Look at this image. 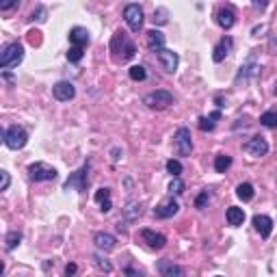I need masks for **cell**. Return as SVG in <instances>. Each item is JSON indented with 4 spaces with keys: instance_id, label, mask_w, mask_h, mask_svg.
<instances>
[{
    "instance_id": "1",
    "label": "cell",
    "mask_w": 277,
    "mask_h": 277,
    "mask_svg": "<svg viewBox=\"0 0 277 277\" xmlns=\"http://www.w3.org/2000/svg\"><path fill=\"white\" fill-rule=\"evenodd\" d=\"M110 50L115 52V59L117 61L126 63V61H130L134 54H136V45L128 39V35L124 31H117L115 37H113V41H110Z\"/></svg>"
},
{
    "instance_id": "2",
    "label": "cell",
    "mask_w": 277,
    "mask_h": 277,
    "mask_svg": "<svg viewBox=\"0 0 277 277\" xmlns=\"http://www.w3.org/2000/svg\"><path fill=\"white\" fill-rule=\"evenodd\" d=\"M24 59V45L20 41H11L7 43L3 52H0V67L9 70V67H17Z\"/></svg>"
},
{
    "instance_id": "3",
    "label": "cell",
    "mask_w": 277,
    "mask_h": 277,
    "mask_svg": "<svg viewBox=\"0 0 277 277\" xmlns=\"http://www.w3.org/2000/svg\"><path fill=\"white\" fill-rule=\"evenodd\" d=\"M143 104L152 110H165L171 104H175V98L167 89H156V91H150L147 96H143Z\"/></svg>"
},
{
    "instance_id": "4",
    "label": "cell",
    "mask_w": 277,
    "mask_h": 277,
    "mask_svg": "<svg viewBox=\"0 0 277 277\" xmlns=\"http://www.w3.org/2000/svg\"><path fill=\"white\" fill-rule=\"evenodd\" d=\"M3 138H5V145L9 150H22V147L29 143V132L24 130L22 126H9L7 130H3Z\"/></svg>"
},
{
    "instance_id": "5",
    "label": "cell",
    "mask_w": 277,
    "mask_h": 277,
    "mask_svg": "<svg viewBox=\"0 0 277 277\" xmlns=\"http://www.w3.org/2000/svg\"><path fill=\"white\" fill-rule=\"evenodd\" d=\"M173 147H175V154L178 156H191L193 152V136L189 128H178L173 134Z\"/></svg>"
},
{
    "instance_id": "6",
    "label": "cell",
    "mask_w": 277,
    "mask_h": 277,
    "mask_svg": "<svg viewBox=\"0 0 277 277\" xmlns=\"http://www.w3.org/2000/svg\"><path fill=\"white\" fill-rule=\"evenodd\" d=\"M124 20L128 24V29H130L132 33H138L143 29V9L141 5L136 3H130L124 7Z\"/></svg>"
},
{
    "instance_id": "7",
    "label": "cell",
    "mask_w": 277,
    "mask_h": 277,
    "mask_svg": "<svg viewBox=\"0 0 277 277\" xmlns=\"http://www.w3.org/2000/svg\"><path fill=\"white\" fill-rule=\"evenodd\" d=\"M87 184H89V163H85L78 171H74L70 178L65 180V184H63V189H76V191H85L87 189Z\"/></svg>"
},
{
    "instance_id": "8",
    "label": "cell",
    "mask_w": 277,
    "mask_h": 277,
    "mask_svg": "<svg viewBox=\"0 0 277 277\" xmlns=\"http://www.w3.org/2000/svg\"><path fill=\"white\" fill-rule=\"evenodd\" d=\"M29 175L35 182H50V180L57 178V169L50 167V165H45V163H31L29 165Z\"/></svg>"
},
{
    "instance_id": "9",
    "label": "cell",
    "mask_w": 277,
    "mask_h": 277,
    "mask_svg": "<svg viewBox=\"0 0 277 277\" xmlns=\"http://www.w3.org/2000/svg\"><path fill=\"white\" fill-rule=\"evenodd\" d=\"M245 154H249L251 158H262V156L269 154V143H266L264 136H253L243 145Z\"/></svg>"
},
{
    "instance_id": "10",
    "label": "cell",
    "mask_w": 277,
    "mask_h": 277,
    "mask_svg": "<svg viewBox=\"0 0 277 277\" xmlns=\"http://www.w3.org/2000/svg\"><path fill=\"white\" fill-rule=\"evenodd\" d=\"M52 96L54 100H59V102H70L76 96V87L72 85L70 80H59L57 85L52 87Z\"/></svg>"
},
{
    "instance_id": "11",
    "label": "cell",
    "mask_w": 277,
    "mask_h": 277,
    "mask_svg": "<svg viewBox=\"0 0 277 277\" xmlns=\"http://www.w3.org/2000/svg\"><path fill=\"white\" fill-rule=\"evenodd\" d=\"M178 212H180V204L173 197H169V199L160 201V204L154 208V217L156 219H171V217L178 215Z\"/></svg>"
},
{
    "instance_id": "12",
    "label": "cell",
    "mask_w": 277,
    "mask_h": 277,
    "mask_svg": "<svg viewBox=\"0 0 277 277\" xmlns=\"http://www.w3.org/2000/svg\"><path fill=\"white\" fill-rule=\"evenodd\" d=\"M156 269H158L160 277H184V269L180 264H175L173 260H167V258H163V260L156 262Z\"/></svg>"
},
{
    "instance_id": "13",
    "label": "cell",
    "mask_w": 277,
    "mask_h": 277,
    "mask_svg": "<svg viewBox=\"0 0 277 277\" xmlns=\"http://www.w3.org/2000/svg\"><path fill=\"white\" fill-rule=\"evenodd\" d=\"M158 61H160V65H163V70L167 72V74H175V70H178V63H180V57H178V52H173V50H160L158 54Z\"/></svg>"
},
{
    "instance_id": "14",
    "label": "cell",
    "mask_w": 277,
    "mask_h": 277,
    "mask_svg": "<svg viewBox=\"0 0 277 277\" xmlns=\"http://www.w3.org/2000/svg\"><path fill=\"white\" fill-rule=\"evenodd\" d=\"M145 45H147V50L156 52V54H158L160 50H165V35H163V31H156V29L147 31L145 33Z\"/></svg>"
},
{
    "instance_id": "15",
    "label": "cell",
    "mask_w": 277,
    "mask_h": 277,
    "mask_svg": "<svg viewBox=\"0 0 277 277\" xmlns=\"http://www.w3.org/2000/svg\"><path fill=\"white\" fill-rule=\"evenodd\" d=\"M141 238H143V243L150 247V249H163L165 245H167V238H165L163 234H158V232H154V229H141Z\"/></svg>"
},
{
    "instance_id": "16",
    "label": "cell",
    "mask_w": 277,
    "mask_h": 277,
    "mask_svg": "<svg viewBox=\"0 0 277 277\" xmlns=\"http://www.w3.org/2000/svg\"><path fill=\"white\" fill-rule=\"evenodd\" d=\"M232 45H234L232 37H223V39L215 45V50H212V61H215V63H223L227 54L232 52Z\"/></svg>"
},
{
    "instance_id": "17",
    "label": "cell",
    "mask_w": 277,
    "mask_h": 277,
    "mask_svg": "<svg viewBox=\"0 0 277 277\" xmlns=\"http://www.w3.org/2000/svg\"><path fill=\"white\" fill-rule=\"evenodd\" d=\"M215 17H217V24L223 31H229L236 24V13H234V9H229V7H221Z\"/></svg>"
},
{
    "instance_id": "18",
    "label": "cell",
    "mask_w": 277,
    "mask_h": 277,
    "mask_svg": "<svg viewBox=\"0 0 277 277\" xmlns=\"http://www.w3.org/2000/svg\"><path fill=\"white\" fill-rule=\"evenodd\" d=\"M94 243H96V247L100 249V251L108 253V251H113V249L117 247V238L113 234H108V232H98L94 236Z\"/></svg>"
},
{
    "instance_id": "19",
    "label": "cell",
    "mask_w": 277,
    "mask_h": 277,
    "mask_svg": "<svg viewBox=\"0 0 277 277\" xmlns=\"http://www.w3.org/2000/svg\"><path fill=\"white\" fill-rule=\"evenodd\" d=\"M253 227L262 238H269L273 234V219L266 217V215H256L253 217Z\"/></svg>"
},
{
    "instance_id": "20",
    "label": "cell",
    "mask_w": 277,
    "mask_h": 277,
    "mask_svg": "<svg viewBox=\"0 0 277 277\" xmlns=\"http://www.w3.org/2000/svg\"><path fill=\"white\" fill-rule=\"evenodd\" d=\"M70 41H72V45H76V48H85V45H89V41H91L89 31L82 29V26H74V29L70 31Z\"/></svg>"
},
{
    "instance_id": "21",
    "label": "cell",
    "mask_w": 277,
    "mask_h": 277,
    "mask_svg": "<svg viewBox=\"0 0 277 277\" xmlns=\"http://www.w3.org/2000/svg\"><path fill=\"white\" fill-rule=\"evenodd\" d=\"M258 74H260V65H258L256 61H247V63H243L241 70H238V74H236V85H238L241 80L256 78Z\"/></svg>"
},
{
    "instance_id": "22",
    "label": "cell",
    "mask_w": 277,
    "mask_h": 277,
    "mask_svg": "<svg viewBox=\"0 0 277 277\" xmlns=\"http://www.w3.org/2000/svg\"><path fill=\"white\" fill-rule=\"evenodd\" d=\"M94 199H96V204L100 206L102 212H110V208H113V201H110V189H106V187L96 191Z\"/></svg>"
},
{
    "instance_id": "23",
    "label": "cell",
    "mask_w": 277,
    "mask_h": 277,
    "mask_svg": "<svg viewBox=\"0 0 277 277\" xmlns=\"http://www.w3.org/2000/svg\"><path fill=\"white\" fill-rule=\"evenodd\" d=\"M225 219H227V223L229 225H243V221H245V210L243 208H238V206H229L227 212H225Z\"/></svg>"
},
{
    "instance_id": "24",
    "label": "cell",
    "mask_w": 277,
    "mask_h": 277,
    "mask_svg": "<svg viewBox=\"0 0 277 277\" xmlns=\"http://www.w3.org/2000/svg\"><path fill=\"white\" fill-rule=\"evenodd\" d=\"M219 119H221V110H215V113H210L208 117H199V130L201 132H212Z\"/></svg>"
},
{
    "instance_id": "25",
    "label": "cell",
    "mask_w": 277,
    "mask_h": 277,
    "mask_svg": "<svg viewBox=\"0 0 277 277\" xmlns=\"http://www.w3.org/2000/svg\"><path fill=\"white\" fill-rule=\"evenodd\" d=\"M256 195V191H253V184H249V182H241L236 187V197L241 199V201H251Z\"/></svg>"
},
{
    "instance_id": "26",
    "label": "cell",
    "mask_w": 277,
    "mask_h": 277,
    "mask_svg": "<svg viewBox=\"0 0 277 277\" xmlns=\"http://www.w3.org/2000/svg\"><path fill=\"white\" fill-rule=\"evenodd\" d=\"M229 167H232V156L229 154H217L215 156V171L217 173H225Z\"/></svg>"
},
{
    "instance_id": "27",
    "label": "cell",
    "mask_w": 277,
    "mask_h": 277,
    "mask_svg": "<svg viewBox=\"0 0 277 277\" xmlns=\"http://www.w3.org/2000/svg\"><path fill=\"white\" fill-rule=\"evenodd\" d=\"M141 215V204L138 201H128L126 208H124V221H134Z\"/></svg>"
},
{
    "instance_id": "28",
    "label": "cell",
    "mask_w": 277,
    "mask_h": 277,
    "mask_svg": "<svg viewBox=\"0 0 277 277\" xmlns=\"http://www.w3.org/2000/svg\"><path fill=\"white\" fill-rule=\"evenodd\" d=\"M20 243H22V234L17 232V229H13V232H9L5 236V249H7V251H13Z\"/></svg>"
},
{
    "instance_id": "29",
    "label": "cell",
    "mask_w": 277,
    "mask_h": 277,
    "mask_svg": "<svg viewBox=\"0 0 277 277\" xmlns=\"http://www.w3.org/2000/svg\"><path fill=\"white\" fill-rule=\"evenodd\" d=\"M260 126L275 130L277 128V110H266V113H262L260 115Z\"/></svg>"
},
{
    "instance_id": "30",
    "label": "cell",
    "mask_w": 277,
    "mask_h": 277,
    "mask_svg": "<svg viewBox=\"0 0 277 277\" xmlns=\"http://www.w3.org/2000/svg\"><path fill=\"white\" fill-rule=\"evenodd\" d=\"M91 260H94V264L98 266V271H102V273H106V275L113 273V264H110L106 258H102L100 253H94V256H91Z\"/></svg>"
},
{
    "instance_id": "31",
    "label": "cell",
    "mask_w": 277,
    "mask_h": 277,
    "mask_svg": "<svg viewBox=\"0 0 277 277\" xmlns=\"http://www.w3.org/2000/svg\"><path fill=\"white\" fill-rule=\"evenodd\" d=\"M128 74H130V78L136 80V82H141V80L147 78V70L143 65H132L130 70H128Z\"/></svg>"
},
{
    "instance_id": "32",
    "label": "cell",
    "mask_w": 277,
    "mask_h": 277,
    "mask_svg": "<svg viewBox=\"0 0 277 277\" xmlns=\"http://www.w3.org/2000/svg\"><path fill=\"white\" fill-rule=\"evenodd\" d=\"M45 17H48V11H45V7H43V5H37L29 20H31V22H45Z\"/></svg>"
},
{
    "instance_id": "33",
    "label": "cell",
    "mask_w": 277,
    "mask_h": 277,
    "mask_svg": "<svg viewBox=\"0 0 277 277\" xmlns=\"http://www.w3.org/2000/svg\"><path fill=\"white\" fill-rule=\"evenodd\" d=\"M167 171L171 173V178H180V173H182V163H180V160H175V158H169V160H167Z\"/></svg>"
},
{
    "instance_id": "34",
    "label": "cell",
    "mask_w": 277,
    "mask_h": 277,
    "mask_svg": "<svg viewBox=\"0 0 277 277\" xmlns=\"http://www.w3.org/2000/svg\"><path fill=\"white\" fill-rule=\"evenodd\" d=\"M82 57H85L82 48H76V45H72V48L67 50V61H70V63H80Z\"/></svg>"
},
{
    "instance_id": "35",
    "label": "cell",
    "mask_w": 277,
    "mask_h": 277,
    "mask_svg": "<svg viewBox=\"0 0 277 277\" xmlns=\"http://www.w3.org/2000/svg\"><path fill=\"white\" fill-rule=\"evenodd\" d=\"M169 193H171V195H182V193H184V182H182L180 178H171V182H169Z\"/></svg>"
},
{
    "instance_id": "36",
    "label": "cell",
    "mask_w": 277,
    "mask_h": 277,
    "mask_svg": "<svg viewBox=\"0 0 277 277\" xmlns=\"http://www.w3.org/2000/svg\"><path fill=\"white\" fill-rule=\"evenodd\" d=\"M208 201H210V193H208V191H201L199 195L195 197V208H197V210H204Z\"/></svg>"
},
{
    "instance_id": "37",
    "label": "cell",
    "mask_w": 277,
    "mask_h": 277,
    "mask_svg": "<svg viewBox=\"0 0 277 277\" xmlns=\"http://www.w3.org/2000/svg\"><path fill=\"white\" fill-rule=\"evenodd\" d=\"M154 24H167V9H156L154 11Z\"/></svg>"
},
{
    "instance_id": "38",
    "label": "cell",
    "mask_w": 277,
    "mask_h": 277,
    "mask_svg": "<svg viewBox=\"0 0 277 277\" xmlns=\"http://www.w3.org/2000/svg\"><path fill=\"white\" fill-rule=\"evenodd\" d=\"M0 180H3V184H0V191H7L9 184H11V175H9V171H0Z\"/></svg>"
},
{
    "instance_id": "39",
    "label": "cell",
    "mask_w": 277,
    "mask_h": 277,
    "mask_svg": "<svg viewBox=\"0 0 277 277\" xmlns=\"http://www.w3.org/2000/svg\"><path fill=\"white\" fill-rule=\"evenodd\" d=\"M124 275H126V277H143V273L136 271L132 264H126V266H124Z\"/></svg>"
},
{
    "instance_id": "40",
    "label": "cell",
    "mask_w": 277,
    "mask_h": 277,
    "mask_svg": "<svg viewBox=\"0 0 277 277\" xmlns=\"http://www.w3.org/2000/svg\"><path fill=\"white\" fill-rule=\"evenodd\" d=\"M17 7H20V3H17V0H11V3L0 5V11H11V9H17Z\"/></svg>"
},
{
    "instance_id": "41",
    "label": "cell",
    "mask_w": 277,
    "mask_h": 277,
    "mask_svg": "<svg viewBox=\"0 0 277 277\" xmlns=\"http://www.w3.org/2000/svg\"><path fill=\"white\" fill-rule=\"evenodd\" d=\"M76 273H78V266L74 264V262H70V264L65 266V277H74Z\"/></svg>"
},
{
    "instance_id": "42",
    "label": "cell",
    "mask_w": 277,
    "mask_h": 277,
    "mask_svg": "<svg viewBox=\"0 0 277 277\" xmlns=\"http://www.w3.org/2000/svg\"><path fill=\"white\" fill-rule=\"evenodd\" d=\"M119 154H122V150H119V147H113V150H110V158H113V163L119 160Z\"/></svg>"
},
{
    "instance_id": "43",
    "label": "cell",
    "mask_w": 277,
    "mask_h": 277,
    "mask_svg": "<svg viewBox=\"0 0 277 277\" xmlns=\"http://www.w3.org/2000/svg\"><path fill=\"white\" fill-rule=\"evenodd\" d=\"M253 7H256V9H264V7H266V3H253Z\"/></svg>"
},
{
    "instance_id": "44",
    "label": "cell",
    "mask_w": 277,
    "mask_h": 277,
    "mask_svg": "<svg viewBox=\"0 0 277 277\" xmlns=\"http://www.w3.org/2000/svg\"><path fill=\"white\" fill-rule=\"evenodd\" d=\"M275 96H277V87H275Z\"/></svg>"
},
{
    "instance_id": "45",
    "label": "cell",
    "mask_w": 277,
    "mask_h": 277,
    "mask_svg": "<svg viewBox=\"0 0 277 277\" xmlns=\"http://www.w3.org/2000/svg\"><path fill=\"white\" fill-rule=\"evenodd\" d=\"M217 277H223V275H217Z\"/></svg>"
}]
</instances>
